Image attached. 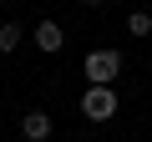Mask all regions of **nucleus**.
<instances>
[{
	"instance_id": "1",
	"label": "nucleus",
	"mask_w": 152,
	"mask_h": 142,
	"mask_svg": "<svg viewBox=\"0 0 152 142\" xmlns=\"http://www.w3.org/2000/svg\"><path fill=\"white\" fill-rule=\"evenodd\" d=\"M81 76H86V86H117V76H122V51H112V46L86 51Z\"/></svg>"
},
{
	"instance_id": "2",
	"label": "nucleus",
	"mask_w": 152,
	"mask_h": 142,
	"mask_svg": "<svg viewBox=\"0 0 152 142\" xmlns=\"http://www.w3.org/2000/svg\"><path fill=\"white\" fill-rule=\"evenodd\" d=\"M117 107H122V102H117V86H86V91H81V117H86V122H112Z\"/></svg>"
},
{
	"instance_id": "3",
	"label": "nucleus",
	"mask_w": 152,
	"mask_h": 142,
	"mask_svg": "<svg viewBox=\"0 0 152 142\" xmlns=\"http://www.w3.org/2000/svg\"><path fill=\"white\" fill-rule=\"evenodd\" d=\"M51 132H56L51 112H26V117H20V137H26V142H51Z\"/></svg>"
},
{
	"instance_id": "4",
	"label": "nucleus",
	"mask_w": 152,
	"mask_h": 142,
	"mask_svg": "<svg viewBox=\"0 0 152 142\" xmlns=\"http://www.w3.org/2000/svg\"><path fill=\"white\" fill-rule=\"evenodd\" d=\"M36 46H41L46 56H56V51L66 46V31H61L56 20H41V26H36Z\"/></svg>"
},
{
	"instance_id": "5",
	"label": "nucleus",
	"mask_w": 152,
	"mask_h": 142,
	"mask_svg": "<svg viewBox=\"0 0 152 142\" xmlns=\"http://www.w3.org/2000/svg\"><path fill=\"white\" fill-rule=\"evenodd\" d=\"M127 31H132L137 41H147V36H152V10H132V15H127Z\"/></svg>"
},
{
	"instance_id": "6",
	"label": "nucleus",
	"mask_w": 152,
	"mask_h": 142,
	"mask_svg": "<svg viewBox=\"0 0 152 142\" xmlns=\"http://www.w3.org/2000/svg\"><path fill=\"white\" fill-rule=\"evenodd\" d=\"M20 46V26H0V56H10Z\"/></svg>"
},
{
	"instance_id": "7",
	"label": "nucleus",
	"mask_w": 152,
	"mask_h": 142,
	"mask_svg": "<svg viewBox=\"0 0 152 142\" xmlns=\"http://www.w3.org/2000/svg\"><path fill=\"white\" fill-rule=\"evenodd\" d=\"M81 5H102V0H81Z\"/></svg>"
}]
</instances>
